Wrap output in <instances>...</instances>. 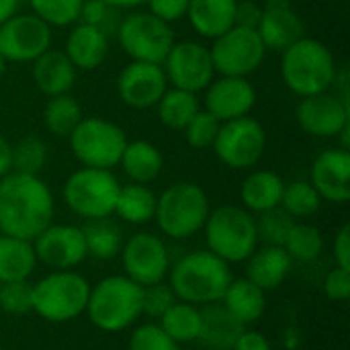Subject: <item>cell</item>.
Returning a JSON list of instances; mask_svg holds the SVG:
<instances>
[{"instance_id": "1", "label": "cell", "mask_w": 350, "mask_h": 350, "mask_svg": "<svg viewBox=\"0 0 350 350\" xmlns=\"http://www.w3.org/2000/svg\"><path fill=\"white\" fill-rule=\"evenodd\" d=\"M55 201L37 174L10 170L0 178V234L33 242L53 224Z\"/></svg>"}, {"instance_id": "2", "label": "cell", "mask_w": 350, "mask_h": 350, "mask_svg": "<svg viewBox=\"0 0 350 350\" xmlns=\"http://www.w3.org/2000/svg\"><path fill=\"white\" fill-rule=\"evenodd\" d=\"M170 289L178 301L207 306L221 301L232 283V271L226 260L209 250H193L185 254L170 271Z\"/></svg>"}, {"instance_id": "3", "label": "cell", "mask_w": 350, "mask_h": 350, "mask_svg": "<svg viewBox=\"0 0 350 350\" xmlns=\"http://www.w3.org/2000/svg\"><path fill=\"white\" fill-rule=\"evenodd\" d=\"M336 74L338 64L332 49L314 37L304 35L281 51V78L299 98L330 90Z\"/></svg>"}, {"instance_id": "4", "label": "cell", "mask_w": 350, "mask_h": 350, "mask_svg": "<svg viewBox=\"0 0 350 350\" xmlns=\"http://www.w3.org/2000/svg\"><path fill=\"white\" fill-rule=\"evenodd\" d=\"M144 287L125 275H111L90 287L84 314L103 332H121L142 316Z\"/></svg>"}, {"instance_id": "5", "label": "cell", "mask_w": 350, "mask_h": 350, "mask_svg": "<svg viewBox=\"0 0 350 350\" xmlns=\"http://www.w3.org/2000/svg\"><path fill=\"white\" fill-rule=\"evenodd\" d=\"M209 197L197 183L170 185L156 201V224L172 240H187L203 230L209 215Z\"/></svg>"}, {"instance_id": "6", "label": "cell", "mask_w": 350, "mask_h": 350, "mask_svg": "<svg viewBox=\"0 0 350 350\" xmlns=\"http://www.w3.org/2000/svg\"><path fill=\"white\" fill-rule=\"evenodd\" d=\"M203 232L207 250L217 254L228 265L246 262L258 248L256 219L250 211L238 205H221L209 211Z\"/></svg>"}, {"instance_id": "7", "label": "cell", "mask_w": 350, "mask_h": 350, "mask_svg": "<svg viewBox=\"0 0 350 350\" xmlns=\"http://www.w3.org/2000/svg\"><path fill=\"white\" fill-rule=\"evenodd\" d=\"M90 283L76 271H53L33 285V312L53 324H66L84 314Z\"/></svg>"}, {"instance_id": "8", "label": "cell", "mask_w": 350, "mask_h": 350, "mask_svg": "<svg viewBox=\"0 0 350 350\" xmlns=\"http://www.w3.org/2000/svg\"><path fill=\"white\" fill-rule=\"evenodd\" d=\"M119 189L121 183L111 170L82 166L66 178L62 197L74 215L90 221L115 213Z\"/></svg>"}, {"instance_id": "9", "label": "cell", "mask_w": 350, "mask_h": 350, "mask_svg": "<svg viewBox=\"0 0 350 350\" xmlns=\"http://www.w3.org/2000/svg\"><path fill=\"white\" fill-rule=\"evenodd\" d=\"M125 144V131L117 123L103 117H82V121L70 133L74 158L88 168L113 170L119 166Z\"/></svg>"}, {"instance_id": "10", "label": "cell", "mask_w": 350, "mask_h": 350, "mask_svg": "<svg viewBox=\"0 0 350 350\" xmlns=\"http://www.w3.org/2000/svg\"><path fill=\"white\" fill-rule=\"evenodd\" d=\"M121 49L133 62L162 64L176 37L168 23L148 10H133L121 18L117 27Z\"/></svg>"}, {"instance_id": "11", "label": "cell", "mask_w": 350, "mask_h": 350, "mask_svg": "<svg viewBox=\"0 0 350 350\" xmlns=\"http://www.w3.org/2000/svg\"><path fill=\"white\" fill-rule=\"evenodd\" d=\"M209 51L215 74L248 78L262 66L269 49L265 47L256 29L234 25L224 35L213 39Z\"/></svg>"}, {"instance_id": "12", "label": "cell", "mask_w": 350, "mask_h": 350, "mask_svg": "<svg viewBox=\"0 0 350 350\" xmlns=\"http://www.w3.org/2000/svg\"><path fill=\"white\" fill-rule=\"evenodd\" d=\"M221 164L232 170L252 168L267 150V131L254 117H240L219 125L211 146Z\"/></svg>"}, {"instance_id": "13", "label": "cell", "mask_w": 350, "mask_h": 350, "mask_svg": "<svg viewBox=\"0 0 350 350\" xmlns=\"http://www.w3.org/2000/svg\"><path fill=\"white\" fill-rule=\"evenodd\" d=\"M162 68L170 86L197 94L217 76L209 47L195 39L174 41L162 62Z\"/></svg>"}, {"instance_id": "14", "label": "cell", "mask_w": 350, "mask_h": 350, "mask_svg": "<svg viewBox=\"0 0 350 350\" xmlns=\"http://www.w3.org/2000/svg\"><path fill=\"white\" fill-rule=\"evenodd\" d=\"M121 260L125 277L142 287L162 283L170 271V252L162 238L150 232H137L123 242Z\"/></svg>"}, {"instance_id": "15", "label": "cell", "mask_w": 350, "mask_h": 350, "mask_svg": "<svg viewBox=\"0 0 350 350\" xmlns=\"http://www.w3.org/2000/svg\"><path fill=\"white\" fill-rule=\"evenodd\" d=\"M51 27L33 12H16L0 25V53L10 64L35 62L51 47Z\"/></svg>"}, {"instance_id": "16", "label": "cell", "mask_w": 350, "mask_h": 350, "mask_svg": "<svg viewBox=\"0 0 350 350\" xmlns=\"http://www.w3.org/2000/svg\"><path fill=\"white\" fill-rule=\"evenodd\" d=\"M295 121L312 137L336 139L350 127V107L330 90L301 96L295 105Z\"/></svg>"}, {"instance_id": "17", "label": "cell", "mask_w": 350, "mask_h": 350, "mask_svg": "<svg viewBox=\"0 0 350 350\" xmlns=\"http://www.w3.org/2000/svg\"><path fill=\"white\" fill-rule=\"evenodd\" d=\"M33 250L37 262L51 271H72L88 256L82 228L70 224H49L33 240Z\"/></svg>"}, {"instance_id": "18", "label": "cell", "mask_w": 350, "mask_h": 350, "mask_svg": "<svg viewBox=\"0 0 350 350\" xmlns=\"http://www.w3.org/2000/svg\"><path fill=\"white\" fill-rule=\"evenodd\" d=\"M168 88L162 64L129 62L117 76V94L121 103L135 111L154 109Z\"/></svg>"}, {"instance_id": "19", "label": "cell", "mask_w": 350, "mask_h": 350, "mask_svg": "<svg viewBox=\"0 0 350 350\" xmlns=\"http://www.w3.org/2000/svg\"><path fill=\"white\" fill-rule=\"evenodd\" d=\"M203 109L219 123L248 117L256 105V88L244 76H215L203 90Z\"/></svg>"}, {"instance_id": "20", "label": "cell", "mask_w": 350, "mask_h": 350, "mask_svg": "<svg viewBox=\"0 0 350 350\" xmlns=\"http://www.w3.org/2000/svg\"><path fill=\"white\" fill-rule=\"evenodd\" d=\"M310 183L322 201L345 205L350 201V152L330 148L318 154L310 168Z\"/></svg>"}, {"instance_id": "21", "label": "cell", "mask_w": 350, "mask_h": 350, "mask_svg": "<svg viewBox=\"0 0 350 350\" xmlns=\"http://www.w3.org/2000/svg\"><path fill=\"white\" fill-rule=\"evenodd\" d=\"M256 31L271 51H283L306 35V23L289 0H267Z\"/></svg>"}, {"instance_id": "22", "label": "cell", "mask_w": 350, "mask_h": 350, "mask_svg": "<svg viewBox=\"0 0 350 350\" xmlns=\"http://www.w3.org/2000/svg\"><path fill=\"white\" fill-rule=\"evenodd\" d=\"M31 78L39 92L45 96L68 94L76 84L78 70L64 53V49H47L35 62H31Z\"/></svg>"}, {"instance_id": "23", "label": "cell", "mask_w": 350, "mask_h": 350, "mask_svg": "<svg viewBox=\"0 0 350 350\" xmlns=\"http://www.w3.org/2000/svg\"><path fill=\"white\" fill-rule=\"evenodd\" d=\"M238 0H189L187 18L203 39H217L236 25Z\"/></svg>"}, {"instance_id": "24", "label": "cell", "mask_w": 350, "mask_h": 350, "mask_svg": "<svg viewBox=\"0 0 350 350\" xmlns=\"http://www.w3.org/2000/svg\"><path fill=\"white\" fill-rule=\"evenodd\" d=\"M64 53L76 70H96L109 55V35L86 23H76L66 39Z\"/></svg>"}, {"instance_id": "25", "label": "cell", "mask_w": 350, "mask_h": 350, "mask_svg": "<svg viewBox=\"0 0 350 350\" xmlns=\"http://www.w3.org/2000/svg\"><path fill=\"white\" fill-rule=\"evenodd\" d=\"M291 262V256L281 246L256 248L246 260V279L262 291H275L285 283Z\"/></svg>"}, {"instance_id": "26", "label": "cell", "mask_w": 350, "mask_h": 350, "mask_svg": "<svg viewBox=\"0 0 350 350\" xmlns=\"http://www.w3.org/2000/svg\"><path fill=\"white\" fill-rule=\"evenodd\" d=\"M244 328L246 326H242L219 301L207 304L201 310V332L197 342L207 350H232Z\"/></svg>"}, {"instance_id": "27", "label": "cell", "mask_w": 350, "mask_h": 350, "mask_svg": "<svg viewBox=\"0 0 350 350\" xmlns=\"http://www.w3.org/2000/svg\"><path fill=\"white\" fill-rule=\"evenodd\" d=\"M221 306L242 324L252 326L256 324L265 312H267V291L256 287L252 281L244 279H232L230 287L226 289L221 297Z\"/></svg>"}, {"instance_id": "28", "label": "cell", "mask_w": 350, "mask_h": 350, "mask_svg": "<svg viewBox=\"0 0 350 350\" xmlns=\"http://www.w3.org/2000/svg\"><path fill=\"white\" fill-rule=\"evenodd\" d=\"M283 189H285V180L277 172L256 170L244 178L240 187V199L246 211L260 215L281 205Z\"/></svg>"}, {"instance_id": "29", "label": "cell", "mask_w": 350, "mask_h": 350, "mask_svg": "<svg viewBox=\"0 0 350 350\" xmlns=\"http://www.w3.org/2000/svg\"><path fill=\"white\" fill-rule=\"evenodd\" d=\"M119 166L127 174V178H131V183L150 185L160 176L164 168V156L158 146L148 139H127Z\"/></svg>"}, {"instance_id": "30", "label": "cell", "mask_w": 350, "mask_h": 350, "mask_svg": "<svg viewBox=\"0 0 350 350\" xmlns=\"http://www.w3.org/2000/svg\"><path fill=\"white\" fill-rule=\"evenodd\" d=\"M37 267L33 242L0 234V283L27 281Z\"/></svg>"}, {"instance_id": "31", "label": "cell", "mask_w": 350, "mask_h": 350, "mask_svg": "<svg viewBox=\"0 0 350 350\" xmlns=\"http://www.w3.org/2000/svg\"><path fill=\"white\" fill-rule=\"evenodd\" d=\"M156 201H158V195H154V191L148 185L129 183L119 189L115 215H119L123 221L131 226H144L154 219Z\"/></svg>"}, {"instance_id": "32", "label": "cell", "mask_w": 350, "mask_h": 350, "mask_svg": "<svg viewBox=\"0 0 350 350\" xmlns=\"http://www.w3.org/2000/svg\"><path fill=\"white\" fill-rule=\"evenodd\" d=\"M201 98L197 92H189L183 88H166V92L162 94V98L156 105L158 111V119L164 127L174 129V131H183L187 127V123L201 111Z\"/></svg>"}, {"instance_id": "33", "label": "cell", "mask_w": 350, "mask_h": 350, "mask_svg": "<svg viewBox=\"0 0 350 350\" xmlns=\"http://www.w3.org/2000/svg\"><path fill=\"white\" fill-rule=\"evenodd\" d=\"M82 234H84L88 256L96 260H113L115 256L121 254L125 242L123 232L109 217L86 221V226H82Z\"/></svg>"}, {"instance_id": "34", "label": "cell", "mask_w": 350, "mask_h": 350, "mask_svg": "<svg viewBox=\"0 0 350 350\" xmlns=\"http://www.w3.org/2000/svg\"><path fill=\"white\" fill-rule=\"evenodd\" d=\"M158 326L176 342V345H191L197 342L201 332V310L193 304L174 301L166 314L158 320Z\"/></svg>"}, {"instance_id": "35", "label": "cell", "mask_w": 350, "mask_h": 350, "mask_svg": "<svg viewBox=\"0 0 350 350\" xmlns=\"http://www.w3.org/2000/svg\"><path fill=\"white\" fill-rule=\"evenodd\" d=\"M82 117H84L82 107L70 92L49 96L43 109V125L49 133L57 137H70V133L82 121Z\"/></svg>"}, {"instance_id": "36", "label": "cell", "mask_w": 350, "mask_h": 350, "mask_svg": "<svg viewBox=\"0 0 350 350\" xmlns=\"http://www.w3.org/2000/svg\"><path fill=\"white\" fill-rule=\"evenodd\" d=\"M279 207L285 213H289L293 219H308L320 211L322 197L318 195V191L310 180H293L285 185Z\"/></svg>"}, {"instance_id": "37", "label": "cell", "mask_w": 350, "mask_h": 350, "mask_svg": "<svg viewBox=\"0 0 350 350\" xmlns=\"http://www.w3.org/2000/svg\"><path fill=\"white\" fill-rule=\"evenodd\" d=\"M283 248L291 256V260L312 262L324 250V236L316 226L295 221L289 230V236H287Z\"/></svg>"}, {"instance_id": "38", "label": "cell", "mask_w": 350, "mask_h": 350, "mask_svg": "<svg viewBox=\"0 0 350 350\" xmlns=\"http://www.w3.org/2000/svg\"><path fill=\"white\" fill-rule=\"evenodd\" d=\"M47 164V146L39 137H23L10 146V166L14 172L37 174Z\"/></svg>"}, {"instance_id": "39", "label": "cell", "mask_w": 350, "mask_h": 350, "mask_svg": "<svg viewBox=\"0 0 350 350\" xmlns=\"http://www.w3.org/2000/svg\"><path fill=\"white\" fill-rule=\"evenodd\" d=\"M31 12L53 27H70L80 18L84 0H27Z\"/></svg>"}, {"instance_id": "40", "label": "cell", "mask_w": 350, "mask_h": 350, "mask_svg": "<svg viewBox=\"0 0 350 350\" xmlns=\"http://www.w3.org/2000/svg\"><path fill=\"white\" fill-rule=\"evenodd\" d=\"M293 224H295V219L289 213H285L281 207H275L271 211L260 213V217L256 219L258 242L262 240L267 246H281L283 248Z\"/></svg>"}, {"instance_id": "41", "label": "cell", "mask_w": 350, "mask_h": 350, "mask_svg": "<svg viewBox=\"0 0 350 350\" xmlns=\"http://www.w3.org/2000/svg\"><path fill=\"white\" fill-rule=\"evenodd\" d=\"M219 121L205 109H201L189 123L187 127L183 129L185 133V139L191 148L195 150H207L213 146L215 137H217V131H219Z\"/></svg>"}, {"instance_id": "42", "label": "cell", "mask_w": 350, "mask_h": 350, "mask_svg": "<svg viewBox=\"0 0 350 350\" xmlns=\"http://www.w3.org/2000/svg\"><path fill=\"white\" fill-rule=\"evenodd\" d=\"M0 310L12 316L33 312V285L27 281L0 283Z\"/></svg>"}, {"instance_id": "43", "label": "cell", "mask_w": 350, "mask_h": 350, "mask_svg": "<svg viewBox=\"0 0 350 350\" xmlns=\"http://www.w3.org/2000/svg\"><path fill=\"white\" fill-rule=\"evenodd\" d=\"M117 12H119L117 8L109 6L103 0H84L78 23H86L90 27H96L105 35H111V33H117V27L121 23Z\"/></svg>"}, {"instance_id": "44", "label": "cell", "mask_w": 350, "mask_h": 350, "mask_svg": "<svg viewBox=\"0 0 350 350\" xmlns=\"http://www.w3.org/2000/svg\"><path fill=\"white\" fill-rule=\"evenodd\" d=\"M129 350H180L158 324H142L131 332Z\"/></svg>"}, {"instance_id": "45", "label": "cell", "mask_w": 350, "mask_h": 350, "mask_svg": "<svg viewBox=\"0 0 350 350\" xmlns=\"http://www.w3.org/2000/svg\"><path fill=\"white\" fill-rule=\"evenodd\" d=\"M176 301L174 291L170 289L168 283H156L150 287H144L142 293V316H150L154 320H160L166 310Z\"/></svg>"}, {"instance_id": "46", "label": "cell", "mask_w": 350, "mask_h": 350, "mask_svg": "<svg viewBox=\"0 0 350 350\" xmlns=\"http://www.w3.org/2000/svg\"><path fill=\"white\" fill-rule=\"evenodd\" d=\"M324 293L330 301L345 304L350 297V271L334 267L324 279Z\"/></svg>"}, {"instance_id": "47", "label": "cell", "mask_w": 350, "mask_h": 350, "mask_svg": "<svg viewBox=\"0 0 350 350\" xmlns=\"http://www.w3.org/2000/svg\"><path fill=\"white\" fill-rule=\"evenodd\" d=\"M146 6H148V12H152L154 16L172 25V23L185 18L189 0H146Z\"/></svg>"}, {"instance_id": "48", "label": "cell", "mask_w": 350, "mask_h": 350, "mask_svg": "<svg viewBox=\"0 0 350 350\" xmlns=\"http://www.w3.org/2000/svg\"><path fill=\"white\" fill-rule=\"evenodd\" d=\"M260 14H262V4H258L254 0H238L236 25L248 27V29H256V25L260 21Z\"/></svg>"}, {"instance_id": "49", "label": "cell", "mask_w": 350, "mask_h": 350, "mask_svg": "<svg viewBox=\"0 0 350 350\" xmlns=\"http://www.w3.org/2000/svg\"><path fill=\"white\" fill-rule=\"evenodd\" d=\"M334 260L336 267L350 271V226L345 224L334 238Z\"/></svg>"}, {"instance_id": "50", "label": "cell", "mask_w": 350, "mask_h": 350, "mask_svg": "<svg viewBox=\"0 0 350 350\" xmlns=\"http://www.w3.org/2000/svg\"><path fill=\"white\" fill-rule=\"evenodd\" d=\"M232 350H273V347H271L269 338L262 332L244 328V332L238 336V340L232 347Z\"/></svg>"}, {"instance_id": "51", "label": "cell", "mask_w": 350, "mask_h": 350, "mask_svg": "<svg viewBox=\"0 0 350 350\" xmlns=\"http://www.w3.org/2000/svg\"><path fill=\"white\" fill-rule=\"evenodd\" d=\"M10 170H12V166H10V144L0 133V178L6 176Z\"/></svg>"}, {"instance_id": "52", "label": "cell", "mask_w": 350, "mask_h": 350, "mask_svg": "<svg viewBox=\"0 0 350 350\" xmlns=\"http://www.w3.org/2000/svg\"><path fill=\"white\" fill-rule=\"evenodd\" d=\"M23 0H0V25H4L10 16L21 12Z\"/></svg>"}, {"instance_id": "53", "label": "cell", "mask_w": 350, "mask_h": 350, "mask_svg": "<svg viewBox=\"0 0 350 350\" xmlns=\"http://www.w3.org/2000/svg\"><path fill=\"white\" fill-rule=\"evenodd\" d=\"M103 2H107L109 6H113V8H117V10H135V8H139V6H146V0H103Z\"/></svg>"}, {"instance_id": "54", "label": "cell", "mask_w": 350, "mask_h": 350, "mask_svg": "<svg viewBox=\"0 0 350 350\" xmlns=\"http://www.w3.org/2000/svg\"><path fill=\"white\" fill-rule=\"evenodd\" d=\"M6 68H8V62H6V59L2 57V53H0V78L6 74Z\"/></svg>"}, {"instance_id": "55", "label": "cell", "mask_w": 350, "mask_h": 350, "mask_svg": "<svg viewBox=\"0 0 350 350\" xmlns=\"http://www.w3.org/2000/svg\"><path fill=\"white\" fill-rule=\"evenodd\" d=\"M0 350H2V345H0Z\"/></svg>"}]
</instances>
